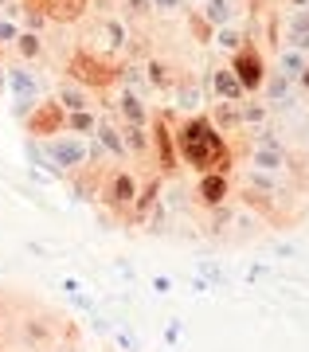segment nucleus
Listing matches in <instances>:
<instances>
[{
    "label": "nucleus",
    "mask_w": 309,
    "mask_h": 352,
    "mask_svg": "<svg viewBox=\"0 0 309 352\" xmlns=\"http://www.w3.org/2000/svg\"><path fill=\"white\" fill-rule=\"evenodd\" d=\"M176 153L184 157V164H192L196 173H227L231 168V153H227V141L223 133H215L208 118H192L173 133Z\"/></svg>",
    "instance_id": "1"
},
{
    "label": "nucleus",
    "mask_w": 309,
    "mask_h": 352,
    "mask_svg": "<svg viewBox=\"0 0 309 352\" xmlns=\"http://www.w3.org/2000/svg\"><path fill=\"white\" fill-rule=\"evenodd\" d=\"M43 161H47L51 173H83L90 168V141L71 138V133H55V138L43 141Z\"/></svg>",
    "instance_id": "2"
},
{
    "label": "nucleus",
    "mask_w": 309,
    "mask_h": 352,
    "mask_svg": "<svg viewBox=\"0 0 309 352\" xmlns=\"http://www.w3.org/2000/svg\"><path fill=\"white\" fill-rule=\"evenodd\" d=\"M98 200H106L114 208V212H129L137 200V180L134 173H125V168H110V176H106V184H102Z\"/></svg>",
    "instance_id": "3"
},
{
    "label": "nucleus",
    "mask_w": 309,
    "mask_h": 352,
    "mask_svg": "<svg viewBox=\"0 0 309 352\" xmlns=\"http://www.w3.org/2000/svg\"><path fill=\"white\" fill-rule=\"evenodd\" d=\"M231 75L239 78V87L243 90H259L262 82H266V67H262V55L259 51H235V63H231Z\"/></svg>",
    "instance_id": "4"
},
{
    "label": "nucleus",
    "mask_w": 309,
    "mask_h": 352,
    "mask_svg": "<svg viewBox=\"0 0 309 352\" xmlns=\"http://www.w3.org/2000/svg\"><path fill=\"white\" fill-rule=\"evenodd\" d=\"M63 106L59 102H36L32 106V118H28V133H36V138H55L63 133Z\"/></svg>",
    "instance_id": "5"
},
{
    "label": "nucleus",
    "mask_w": 309,
    "mask_h": 352,
    "mask_svg": "<svg viewBox=\"0 0 309 352\" xmlns=\"http://www.w3.org/2000/svg\"><path fill=\"white\" fill-rule=\"evenodd\" d=\"M286 43L297 51L309 47V8H294L286 16Z\"/></svg>",
    "instance_id": "6"
},
{
    "label": "nucleus",
    "mask_w": 309,
    "mask_h": 352,
    "mask_svg": "<svg viewBox=\"0 0 309 352\" xmlns=\"http://www.w3.org/2000/svg\"><path fill=\"white\" fill-rule=\"evenodd\" d=\"M63 106V113H83L90 110V94L87 87H78L74 78H67V82H59V98H55Z\"/></svg>",
    "instance_id": "7"
},
{
    "label": "nucleus",
    "mask_w": 309,
    "mask_h": 352,
    "mask_svg": "<svg viewBox=\"0 0 309 352\" xmlns=\"http://www.w3.org/2000/svg\"><path fill=\"white\" fill-rule=\"evenodd\" d=\"M223 200H227V176L223 173H204L200 176V204L220 208Z\"/></svg>",
    "instance_id": "8"
},
{
    "label": "nucleus",
    "mask_w": 309,
    "mask_h": 352,
    "mask_svg": "<svg viewBox=\"0 0 309 352\" xmlns=\"http://www.w3.org/2000/svg\"><path fill=\"white\" fill-rule=\"evenodd\" d=\"M251 164H255V173H282L286 168L282 145H259V149L251 153Z\"/></svg>",
    "instance_id": "9"
},
{
    "label": "nucleus",
    "mask_w": 309,
    "mask_h": 352,
    "mask_svg": "<svg viewBox=\"0 0 309 352\" xmlns=\"http://www.w3.org/2000/svg\"><path fill=\"white\" fill-rule=\"evenodd\" d=\"M211 87H215V94H220V102H239L247 90L239 87V78L231 75V67H220L215 75H211Z\"/></svg>",
    "instance_id": "10"
},
{
    "label": "nucleus",
    "mask_w": 309,
    "mask_h": 352,
    "mask_svg": "<svg viewBox=\"0 0 309 352\" xmlns=\"http://www.w3.org/2000/svg\"><path fill=\"white\" fill-rule=\"evenodd\" d=\"M8 87L16 90V98H20V102H32V106H36L39 82H36V75H32V71H8Z\"/></svg>",
    "instance_id": "11"
},
{
    "label": "nucleus",
    "mask_w": 309,
    "mask_h": 352,
    "mask_svg": "<svg viewBox=\"0 0 309 352\" xmlns=\"http://www.w3.org/2000/svg\"><path fill=\"white\" fill-rule=\"evenodd\" d=\"M153 145H157V153H161V168L173 173L176 168V141H173V133L164 129V122H157V129H153Z\"/></svg>",
    "instance_id": "12"
},
{
    "label": "nucleus",
    "mask_w": 309,
    "mask_h": 352,
    "mask_svg": "<svg viewBox=\"0 0 309 352\" xmlns=\"http://www.w3.org/2000/svg\"><path fill=\"white\" fill-rule=\"evenodd\" d=\"M118 113L125 118V126H145L149 122V110L141 106V98H137L134 90H125L122 98H118Z\"/></svg>",
    "instance_id": "13"
},
{
    "label": "nucleus",
    "mask_w": 309,
    "mask_h": 352,
    "mask_svg": "<svg viewBox=\"0 0 309 352\" xmlns=\"http://www.w3.org/2000/svg\"><path fill=\"white\" fill-rule=\"evenodd\" d=\"M94 133H98L94 141L102 145V153H110L114 161H122L125 157V141H122V133H118V126H98Z\"/></svg>",
    "instance_id": "14"
},
{
    "label": "nucleus",
    "mask_w": 309,
    "mask_h": 352,
    "mask_svg": "<svg viewBox=\"0 0 309 352\" xmlns=\"http://www.w3.org/2000/svg\"><path fill=\"white\" fill-rule=\"evenodd\" d=\"M231 16H235V0H208V4H204V20H208L211 28L231 24Z\"/></svg>",
    "instance_id": "15"
},
{
    "label": "nucleus",
    "mask_w": 309,
    "mask_h": 352,
    "mask_svg": "<svg viewBox=\"0 0 309 352\" xmlns=\"http://www.w3.org/2000/svg\"><path fill=\"white\" fill-rule=\"evenodd\" d=\"M278 63H282V75L286 78H297L301 71H306V51H297V47H286V51H278Z\"/></svg>",
    "instance_id": "16"
},
{
    "label": "nucleus",
    "mask_w": 309,
    "mask_h": 352,
    "mask_svg": "<svg viewBox=\"0 0 309 352\" xmlns=\"http://www.w3.org/2000/svg\"><path fill=\"white\" fill-rule=\"evenodd\" d=\"M90 129H98V122H94V113L90 110L67 113V118H63V133H90Z\"/></svg>",
    "instance_id": "17"
},
{
    "label": "nucleus",
    "mask_w": 309,
    "mask_h": 352,
    "mask_svg": "<svg viewBox=\"0 0 309 352\" xmlns=\"http://www.w3.org/2000/svg\"><path fill=\"white\" fill-rule=\"evenodd\" d=\"M118 133H122V141H125V153H145L149 149L145 126H122Z\"/></svg>",
    "instance_id": "18"
},
{
    "label": "nucleus",
    "mask_w": 309,
    "mask_h": 352,
    "mask_svg": "<svg viewBox=\"0 0 309 352\" xmlns=\"http://www.w3.org/2000/svg\"><path fill=\"white\" fill-rule=\"evenodd\" d=\"M215 43H220L223 51H243V28H235V24L215 28Z\"/></svg>",
    "instance_id": "19"
},
{
    "label": "nucleus",
    "mask_w": 309,
    "mask_h": 352,
    "mask_svg": "<svg viewBox=\"0 0 309 352\" xmlns=\"http://www.w3.org/2000/svg\"><path fill=\"white\" fill-rule=\"evenodd\" d=\"M16 47H20L24 59H39V55H43V39H39L36 32H20V36H16Z\"/></svg>",
    "instance_id": "20"
},
{
    "label": "nucleus",
    "mask_w": 309,
    "mask_h": 352,
    "mask_svg": "<svg viewBox=\"0 0 309 352\" xmlns=\"http://www.w3.org/2000/svg\"><path fill=\"white\" fill-rule=\"evenodd\" d=\"M215 118H220V126H223V129H235L239 122H243V118H239V110H235V102H220Z\"/></svg>",
    "instance_id": "21"
},
{
    "label": "nucleus",
    "mask_w": 309,
    "mask_h": 352,
    "mask_svg": "<svg viewBox=\"0 0 309 352\" xmlns=\"http://www.w3.org/2000/svg\"><path fill=\"white\" fill-rule=\"evenodd\" d=\"M239 118H243L247 126H262V122H266V110H262V106H243Z\"/></svg>",
    "instance_id": "22"
},
{
    "label": "nucleus",
    "mask_w": 309,
    "mask_h": 352,
    "mask_svg": "<svg viewBox=\"0 0 309 352\" xmlns=\"http://www.w3.org/2000/svg\"><path fill=\"white\" fill-rule=\"evenodd\" d=\"M16 36H20V28H16V20H8V16H0V43H16Z\"/></svg>",
    "instance_id": "23"
},
{
    "label": "nucleus",
    "mask_w": 309,
    "mask_h": 352,
    "mask_svg": "<svg viewBox=\"0 0 309 352\" xmlns=\"http://www.w3.org/2000/svg\"><path fill=\"white\" fill-rule=\"evenodd\" d=\"M149 82H153V87H169V67L164 63H149Z\"/></svg>",
    "instance_id": "24"
},
{
    "label": "nucleus",
    "mask_w": 309,
    "mask_h": 352,
    "mask_svg": "<svg viewBox=\"0 0 309 352\" xmlns=\"http://www.w3.org/2000/svg\"><path fill=\"white\" fill-rule=\"evenodd\" d=\"M149 8H157V12H180L184 0H149Z\"/></svg>",
    "instance_id": "25"
},
{
    "label": "nucleus",
    "mask_w": 309,
    "mask_h": 352,
    "mask_svg": "<svg viewBox=\"0 0 309 352\" xmlns=\"http://www.w3.org/2000/svg\"><path fill=\"white\" fill-rule=\"evenodd\" d=\"M286 87H290V82H286V75L270 78V102H278V106H282V94H286Z\"/></svg>",
    "instance_id": "26"
},
{
    "label": "nucleus",
    "mask_w": 309,
    "mask_h": 352,
    "mask_svg": "<svg viewBox=\"0 0 309 352\" xmlns=\"http://www.w3.org/2000/svg\"><path fill=\"white\" fill-rule=\"evenodd\" d=\"M196 102H200V90L188 87V90H184V106H196Z\"/></svg>",
    "instance_id": "27"
},
{
    "label": "nucleus",
    "mask_w": 309,
    "mask_h": 352,
    "mask_svg": "<svg viewBox=\"0 0 309 352\" xmlns=\"http://www.w3.org/2000/svg\"><path fill=\"white\" fill-rule=\"evenodd\" d=\"M297 78H301V87H309V63H306V71H301Z\"/></svg>",
    "instance_id": "28"
},
{
    "label": "nucleus",
    "mask_w": 309,
    "mask_h": 352,
    "mask_svg": "<svg viewBox=\"0 0 309 352\" xmlns=\"http://www.w3.org/2000/svg\"><path fill=\"white\" fill-rule=\"evenodd\" d=\"M4 90H8V75H4V71H0V94H4Z\"/></svg>",
    "instance_id": "29"
},
{
    "label": "nucleus",
    "mask_w": 309,
    "mask_h": 352,
    "mask_svg": "<svg viewBox=\"0 0 309 352\" xmlns=\"http://www.w3.org/2000/svg\"><path fill=\"white\" fill-rule=\"evenodd\" d=\"M0 340H4V314H0Z\"/></svg>",
    "instance_id": "30"
},
{
    "label": "nucleus",
    "mask_w": 309,
    "mask_h": 352,
    "mask_svg": "<svg viewBox=\"0 0 309 352\" xmlns=\"http://www.w3.org/2000/svg\"><path fill=\"white\" fill-rule=\"evenodd\" d=\"M294 4H309V0H294Z\"/></svg>",
    "instance_id": "31"
}]
</instances>
